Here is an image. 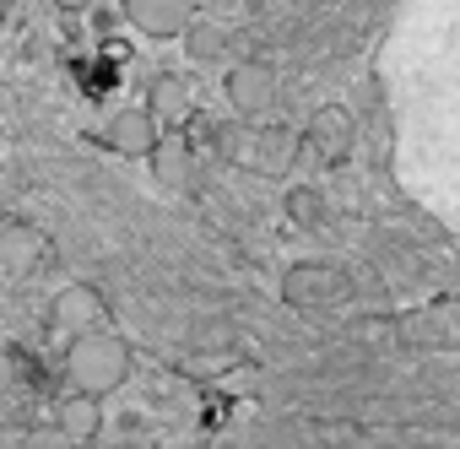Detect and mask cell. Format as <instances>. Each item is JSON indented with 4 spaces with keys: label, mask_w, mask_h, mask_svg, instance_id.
<instances>
[{
    "label": "cell",
    "mask_w": 460,
    "mask_h": 449,
    "mask_svg": "<svg viewBox=\"0 0 460 449\" xmlns=\"http://www.w3.org/2000/svg\"><path fill=\"white\" fill-rule=\"evenodd\" d=\"M66 379L82 395H98V401L114 395L130 379V341L114 336V330H93V336L71 341L66 347Z\"/></svg>",
    "instance_id": "6da1fadb"
},
{
    "label": "cell",
    "mask_w": 460,
    "mask_h": 449,
    "mask_svg": "<svg viewBox=\"0 0 460 449\" xmlns=\"http://www.w3.org/2000/svg\"><path fill=\"white\" fill-rule=\"evenodd\" d=\"M103 320H109V304H103V293H98L93 282L60 287V293L49 298V314H44V325H49V336H55L60 347H71V341L103 330Z\"/></svg>",
    "instance_id": "7a4b0ae2"
},
{
    "label": "cell",
    "mask_w": 460,
    "mask_h": 449,
    "mask_svg": "<svg viewBox=\"0 0 460 449\" xmlns=\"http://www.w3.org/2000/svg\"><path fill=\"white\" fill-rule=\"evenodd\" d=\"M217 141H222V152L234 157V163H244V168H255L266 179H277L293 163V136L288 130H239V125H222Z\"/></svg>",
    "instance_id": "3957f363"
},
{
    "label": "cell",
    "mask_w": 460,
    "mask_h": 449,
    "mask_svg": "<svg viewBox=\"0 0 460 449\" xmlns=\"http://www.w3.org/2000/svg\"><path fill=\"white\" fill-rule=\"evenodd\" d=\"M341 293H347V277L325 260H298L282 271V304H293V309H325Z\"/></svg>",
    "instance_id": "277c9868"
},
{
    "label": "cell",
    "mask_w": 460,
    "mask_h": 449,
    "mask_svg": "<svg viewBox=\"0 0 460 449\" xmlns=\"http://www.w3.org/2000/svg\"><path fill=\"white\" fill-rule=\"evenodd\" d=\"M222 92H227V103H234V114L255 119V114H266L277 103V71L266 60H234L227 76H222Z\"/></svg>",
    "instance_id": "5b68a950"
},
{
    "label": "cell",
    "mask_w": 460,
    "mask_h": 449,
    "mask_svg": "<svg viewBox=\"0 0 460 449\" xmlns=\"http://www.w3.org/2000/svg\"><path fill=\"white\" fill-rule=\"evenodd\" d=\"M304 146H309V157L325 163V168L347 163L352 146H358V125H352V114L336 109V103H331V109H314V119H309V130H304Z\"/></svg>",
    "instance_id": "8992f818"
},
{
    "label": "cell",
    "mask_w": 460,
    "mask_h": 449,
    "mask_svg": "<svg viewBox=\"0 0 460 449\" xmlns=\"http://www.w3.org/2000/svg\"><path fill=\"white\" fill-rule=\"evenodd\" d=\"M119 6L141 39H184L195 22V0H119Z\"/></svg>",
    "instance_id": "52a82bcc"
},
{
    "label": "cell",
    "mask_w": 460,
    "mask_h": 449,
    "mask_svg": "<svg viewBox=\"0 0 460 449\" xmlns=\"http://www.w3.org/2000/svg\"><path fill=\"white\" fill-rule=\"evenodd\" d=\"M39 266H44V233L33 222H6V228H0V277L22 282Z\"/></svg>",
    "instance_id": "ba28073f"
},
{
    "label": "cell",
    "mask_w": 460,
    "mask_h": 449,
    "mask_svg": "<svg viewBox=\"0 0 460 449\" xmlns=\"http://www.w3.org/2000/svg\"><path fill=\"white\" fill-rule=\"evenodd\" d=\"M157 141H163V125L152 119L146 103H141V109H119V114L109 119V146H114L119 157H152Z\"/></svg>",
    "instance_id": "9c48e42d"
},
{
    "label": "cell",
    "mask_w": 460,
    "mask_h": 449,
    "mask_svg": "<svg viewBox=\"0 0 460 449\" xmlns=\"http://www.w3.org/2000/svg\"><path fill=\"white\" fill-rule=\"evenodd\" d=\"M146 163H152V179H157L163 189H190V184H195V146H190L179 130L163 136Z\"/></svg>",
    "instance_id": "30bf717a"
},
{
    "label": "cell",
    "mask_w": 460,
    "mask_h": 449,
    "mask_svg": "<svg viewBox=\"0 0 460 449\" xmlns=\"http://www.w3.org/2000/svg\"><path fill=\"white\" fill-rule=\"evenodd\" d=\"M146 109H152V119H157V125H184V119L195 114V98H190L184 76L157 71V76L146 82Z\"/></svg>",
    "instance_id": "8fae6325"
},
{
    "label": "cell",
    "mask_w": 460,
    "mask_h": 449,
    "mask_svg": "<svg viewBox=\"0 0 460 449\" xmlns=\"http://www.w3.org/2000/svg\"><path fill=\"white\" fill-rule=\"evenodd\" d=\"M55 427H60L66 438H76V444H93V438H98V427H103V401H98V395L71 390V395L55 406Z\"/></svg>",
    "instance_id": "7c38bea8"
},
{
    "label": "cell",
    "mask_w": 460,
    "mask_h": 449,
    "mask_svg": "<svg viewBox=\"0 0 460 449\" xmlns=\"http://www.w3.org/2000/svg\"><path fill=\"white\" fill-rule=\"evenodd\" d=\"M184 55H190V60H200V66H206V60H222V55H227V28H222V22L195 17V22H190V33H184Z\"/></svg>",
    "instance_id": "4fadbf2b"
},
{
    "label": "cell",
    "mask_w": 460,
    "mask_h": 449,
    "mask_svg": "<svg viewBox=\"0 0 460 449\" xmlns=\"http://www.w3.org/2000/svg\"><path fill=\"white\" fill-rule=\"evenodd\" d=\"M282 211L298 222V228H325V216H331V206H325V195L320 189H309V184H298V189H288V200H282Z\"/></svg>",
    "instance_id": "5bb4252c"
},
{
    "label": "cell",
    "mask_w": 460,
    "mask_h": 449,
    "mask_svg": "<svg viewBox=\"0 0 460 449\" xmlns=\"http://www.w3.org/2000/svg\"><path fill=\"white\" fill-rule=\"evenodd\" d=\"M22 449H82L76 438H66L60 427H39V433H28L22 438Z\"/></svg>",
    "instance_id": "9a60e30c"
},
{
    "label": "cell",
    "mask_w": 460,
    "mask_h": 449,
    "mask_svg": "<svg viewBox=\"0 0 460 449\" xmlns=\"http://www.w3.org/2000/svg\"><path fill=\"white\" fill-rule=\"evenodd\" d=\"M17 390V357L6 352V347H0V401H6Z\"/></svg>",
    "instance_id": "2e32d148"
},
{
    "label": "cell",
    "mask_w": 460,
    "mask_h": 449,
    "mask_svg": "<svg viewBox=\"0 0 460 449\" xmlns=\"http://www.w3.org/2000/svg\"><path fill=\"white\" fill-rule=\"evenodd\" d=\"M200 6H206V12H239L244 0H200Z\"/></svg>",
    "instance_id": "e0dca14e"
},
{
    "label": "cell",
    "mask_w": 460,
    "mask_h": 449,
    "mask_svg": "<svg viewBox=\"0 0 460 449\" xmlns=\"http://www.w3.org/2000/svg\"><path fill=\"white\" fill-rule=\"evenodd\" d=\"M55 6H60V12H93L98 0H55Z\"/></svg>",
    "instance_id": "ac0fdd59"
},
{
    "label": "cell",
    "mask_w": 460,
    "mask_h": 449,
    "mask_svg": "<svg viewBox=\"0 0 460 449\" xmlns=\"http://www.w3.org/2000/svg\"><path fill=\"white\" fill-rule=\"evenodd\" d=\"M0 22H6V0H0Z\"/></svg>",
    "instance_id": "d6986e66"
},
{
    "label": "cell",
    "mask_w": 460,
    "mask_h": 449,
    "mask_svg": "<svg viewBox=\"0 0 460 449\" xmlns=\"http://www.w3.org/2000/svg\"><path fill=\"white\" fill-rule=\"evenodd\" d=\"M0 287H6V277H0Z\"/></svg>",
    "instance_id": "ffe728a7"
}]
</instances>
